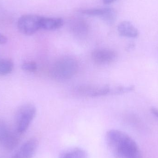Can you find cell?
Returning <instances> with one entry per match:
<instances>
[{"label": "cell", "instance_id": "cell-1", "mask_svg": "<svg viewBox=\"0 0 158 158\" xmlns=\"http://www.w3.org/2000/svg\"><path fill=\"white\" fill-rule=\"evenodd\" d=\"M106 140L115 158H143L136 142L122 131L110 130Z\"/></svg>", "mask_w": 158, "mask_h": 158}, {"label": "cell", "instance_id": "cell-2", "mask_svg": "<svg viewBox=\"0 0 158 158\" xmlns=\"http://www.w3.org/2000/svg\"><path fill=\"white\" fill-rule=\"evenodd\" d=\"M78 69V62L75 58L65 56L59 58L54 64L51 73L54 78L67 80L74 77Z\"/></svg>", "mask_w": 158, "mask_h": 158}, {"label": "cell", "instance_id": "cell-3", "mask_svg": "<svg viewBox=\"0 0 158 158\" xmlns=\"http://www.w3.org/2000/svg\"><path fill=\"white\" fill-rule=\"evenodd\" d=\"M36 114V107L32 104L23 105L18 110L16 115V125L19 133H23L27 130Z\"/></svg>", "mask_w": 158, "mask_h": 158}, {"label": "cell", "instance_id": "cell-4", "mask_svg": "<svg viewBox=\"0 0 158 158\" xmlns=\"http://www.w3.org/2000/svg\"><path fill=\"white\" fill-rule=\"evenodd\" d=\"M42 16L34 15L22 16L18 21L19 31L26 35H33L41 29Z\"/></svg>", "mask_w": 158, "mask_h": 158}, {"label": "cell", "instance_id": "cell-5", "mask_svg": "<svg viewBox=\"0 0 158 158\" xmlns=\"http://www.w3.org/2000/svg\"><path fill=\"white\" fill-rule=\"evenodd\" d=\"M92 58L96 64H107L114 61L117 57V53L109 49H98L92 53Z\"/></svg>", "mask_w": 158, "mask_h": 158}, {"label": "cell", "instance_id": "cell-6", "mask_svg": "<svg viewBox=\"0 0 158 158\" xmlns=\"http://www.w3.org/2000/svg\"><path fill=\"white\" fill-rule=\"evenodd\" d=\"M111 87L109 85L80 86L77 91L80 94L89 97H96L110 94Z\"/></svg>", "mask_w": 158, "mask_h": 158}, {"label": "cell", "instance_id": "cell-7", "mask_svg": "<svg viewBox=\"0 0 158 158\" xmlns=\"http://www.w3.org/2000/svg\"><path fill=\"white\" fill-rule=\"evenodd\" d=\"M38 140L36 138H31L20 148L18 151L12 158H32L38 148Z\"/></svg>", "mask_w": 158, "mask_h": 158}, {"label": "cell", "instance_id": "cell-8", "mask_svg": "<svg viewBox=\"0 0 158 158\" xmlns=\"http://www.w3.org/2000/svg\"><path fill=\"white\" fill-rule=\"evenodd\" d=\"M70 27L72 32L79 37L86 36L89 31V27L87 22L80 18H75L71 19Z\"/></svg>", "mask_w": 158, "mask_h": 158}, {"label": "cell", "instance_id": "cell-9", "mask_svg": "<svg viewBox=\"0 0 158 158\" xmlns=\"http://www.w3.org/2000/svg\"><path fill=\"white\" fill-rule=\"evenodd\" d=\"M119 34L123 37L129 38H136L139 36V32L131 22L123 21L118 26Z\"/></svg>", "mask_w": 158, "mask_h": 158}, {"label": "cell", "instance_id": "cell-10", "mask_svg": "<svg viewBox=\"0 0 158 158\" xmlns=\"http://www.w3.org/2000/svg\"><path fill=\"white\" fill-rule=\"evenodd\" d=\"M64 20L59 18L44 17L41 19V29L48 31L56 30L64 25Z\"/></svg>", "mask_w": 158, "mask_h": 158}, {"label": "cell", "instance_id": "cell-11", "mask_svg": "<svg viewBox=\"0 0 158 158\" xmlns=\"http://www.w3.org/2000/svg\"><path fill=\"white\" fill-rule=\"evenodd\" d=\"M19 142V135L16 133L11 131L5 138L2 145L6 150L11 151L17 146Z\"/></svg>", "mask_w": 158, "mask_h": 158}, {"label": "cell", "instance_id": "cell-12", "mask_svg": "<svg viewBox=\"0 0 158 158\" xmlns=\"http://www.w3.org/2000/svg\"><path fill=\"white\" fill-rule=\"evenodd\" d=\"M59 158H89L87 152L82 148H74L63 152Z\"/></svg>", "mask_w": 158, "mask_h": 158}, {"label": "cell", "instance_id": "cell-13", "mask_svg": "<svg viewBox=\"0 0 158 158\" xmlns=\"http://www.w3.org/2000/svg\"><path fill=\"white\" fill-rule=\"evenodd\" d=\"M14 63L10 59L0 60V76L10 74L14 69Z\"/></svg>", "mask_w": 158, "mask_h": 158}, {"label": "cell", "instance_id": "cell-14", "mask_svg": "<svg viewBox=\"0 0 158 158\" xmlns=\"http://www.w3.org/2000/svg\"><path fill=\"white\" fill-rule=\"evenodd\" d=\"M106 8H91L83 9L81 11L82 14L91 16L100 17L102 18L106 11Z\"/></svg>", "mask_w": 158, "mask_h": 158}, {"label": "cell", "instance_id": "cell-15", "mask_svg": "<svg viewBox=\"0 0 158 158\" xmlns=\"http://www.w3.org/2000/svg\"><path fill=\"white\" fill-rule=\"evenodd\" d=\"M135 89L134 85H130V86H115L111 87L110 94H126L130 93L134 91Z\"/></svg>", "mask_w": 158, "mask_h": 158}, {"label": "cell", "instance_id": "cell-16", "mask_svg": "<svg viewBox=\"0 0 158 158\" xmlns=\"http://www.w3.org/2000/svg\"><path fill=\"white\" fill-rule=\"evenodd\" d=\"M117 18V12L114 8L107 7L106 11L102 19L108 23H112Z\"/></svg>", "mask_w": 158, "mask_h": 158}, {"label": "cell", "instance_id": "cell-17", "mask_svg": "<svg viewBox=\"0 0 158 158\" xmlns=\"http://www.w3.org/2000/svg\"><path fill=\"white\" fill-rule=\"evenodd\" d=\"M22 69L27 72H35L37 69V64L34 62H26L22 64Z\"/></svg>", "mask_w": 158, "mask_h": 158}, {"label": "cell", "instance_id": "cell-18", "mask_svg": "<svg viewBox=\"0 0 158 158\" xmlns=\"http://www.w3.org/2000/svg\"><path fill=\"white\" fill-rule=\"evenodd\" d=\"M10 131L6 125L0 122V144H2L5 138L8 135Z\"/></svg>", "mask_w": 158, "mask_h": 158}, {"label": "cell", "instance_id": "cell-19", "mask_svg": "<svg viewBox=\"0 0 158 158\" xmlns=\"http://www.w3.org/2000/svg\"><path fill=\"white\" fill-rule=\"evenodd\" d=\"M7 39L5 36L0 33V44H4L6 43Z\"/></svg>", "mask_w": 158, "mask_h": 158}, {"label": "cell", "instance_id": "cell-20", "mask_svg": "<svg viewBox=\"0 0 158 158\" xmlns=\"http://www.w3.org/2000/svg\"><path fill=\"white\" fill-rule=\"evenodd\" d=\"M150 111L153 115L158 118V109L155 107H152L150 109Z\"/></svg>", "mask_w": 158, "mask_h": 158}, {"label": "cell", "instance_id": "cell-21", "mask_svg": "<svg viewBox=\"0 0 158 158\" xmlns=\"http://www.w3.org/2000/svg\"><path fill=\"white\" fill-rule=\"evenodd\" d=\"M116 1L117 0H103V2L105 4H110Z\"/></svg>", "mask_w": 158, "mask_h": 158}]
</instances>
